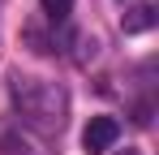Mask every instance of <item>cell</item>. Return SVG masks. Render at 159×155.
<instances>
[{"label":"cell","mask_w":159,"mask_h":155,"mask_svg":"<svg viewBox=\"0 0 159 155\" xmlns=\"http://www.w3.org/2000/svg\"><path fill=\"white\" fill-rule=\"evenodd\" d=\"M13 108H17V116H22L30 129H39V134H56V129L65 125L69 95H65V86L52 82V78L17 73V78H13Z\"/></svg>","instance_id":"6da1fadb"},{"label":"cell","mask_w":159,"mask_h":155,"mask_svg":"<svg viewBox=\"0 0 159 155\" xmlns=\"http://www.w3.org/2000/svg\"><path fill=\"white\" fill-rule=\"evenodd\" d=\"M116 138H120V125H116V116H90L86 129H82V147L90 155H103L116 147Z\"/></svg>","instance_id":"7a4b0ae2"},{"label":"cell","mask_w":159,"mask_h":155,"mask_svg":"<svg viewBox=\"0 0 159 155\" xmlns=\"http://www.w3.org/2000/svg\"><path fill=\"white\" fill-rule=\"evenodd\" d=\"M120 26H125V35H142V30H151V26H155V4H151V0H142V4L125 9Z\"/></svg>","instance_id":"3957f363"},{"label":"cell","mask_w":159,"mask_h":155,"mask_svg":"<svg viewBox=\"0 0 159 155\" xmlns=\"http://www.w3.org/2000/svg\"><path fill=\"white\" fill-rule=\"evenodd\" d=\"M39 4H43V13H48L52 22H65L69 9H73V0H39Z\"/></svg>","instance_id":"277c9868"},{"label":"cell","mask_w":159,"mask_h":155,"mask_svg":"<svg viewBox=\"0 0 159 155\" xmlns=\"http://www.w3.org/2000/svg\"><path fill=\"white\" fill-rule=\"evenodd\" d=\"M116 155H138V151H133V147H125V151H116Z\"/></svg>","instance_id":"5b68a950"}]
</instances>
